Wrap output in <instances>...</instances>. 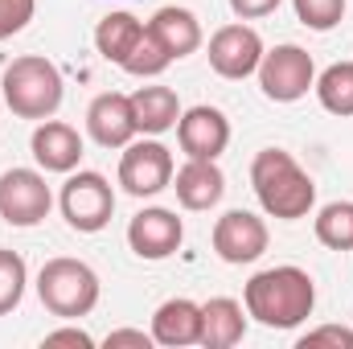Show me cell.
Segmentation results:
<instances>
[{"instance_id":"obj_1","label":"cell","mask_w":353,"mask_h":349,"mask_svg":"<svg viewBox=\"0 0 353 349\" xmlns=\"http://www.w3.org/2000/svg\"><path fill=\"white\" fill-rule=\"evenodd\" d=\"M243 304L263 329H296L316 308V283L304 267H267L247 279Z\"/></svg>"},{"instance_id":"obj_2","label":"cell","mask_w":353,"mask_h":349,"mask_svg":"<svg viewBox=\"0 0 353 349\" xmlns=\"http://www.w3.org/2000/svg\"><path fill=\"white\" fill-rule=\"evenodd\" d=\"M251 189L259 197L271 218H283V222H296V218H308V210L316 206V185L312 177L296 165L292 152L283 148H263L255 152L251 161Z\"/></svg>"},{"instance_id":"obj_3","label":"cell","mask_w":353,"mask_h":349,"mask_svg":"<svg viewBox=\"0 0 353 349\" xmlns=\"http://www.w3.org/2000/svg\"><path fill=\"white\" fill-rule=\"evenodd\" d=\"M0 90H4V103L17 119H54V111L62 107V70L41 58V54H21L4 66V79H0Z\"/></svg>"},{"instance_id":"obj_4","label":"cell","mask_w":353,"mask_h":349,"mask_svg":"<svg viewBox=\"0 0 353 349\" xmlns=\"http://www.w3.org/2000/svg\"><path fill=\"white\" fill-rule=\"evenodd\" d=\"M99 292H103V283H99L94 267L83 259H50L37 275V296H41L46 312H54L62 321H79V317L94 312Z\"/></svg>"},{"instance_id":"obj_5","label":"cell","mask_w":353,"mask_h":349,"mask_svg":"<svg viewBox=\"0 0 353 349\" xmlns=\"http://www.w3.org/2000/svg\"><path fill=\"white\" fill-rule=\"evenodd\" d=\"M58 201H62V218L79 235H99L111 222V214H115V189H111V181L103 173H90V169L70 177L62 185Z\"/></svg>"},{"instance_id":"obj_6","label":"cell","mask_w":353,"mask_h":349,"mask_svg":"<svg viewBox=\"0 0 353 349\" xmlns=\"http://www.w3.org/2000/svg\"><path fill=\"white\" fill-rule=\"evenodd\" d=\"M259 87L271 103H296L316 87V66L312 54L300 46H275L259 62Z\"/></svg>"},{"instance_id":"obj_7","label":"cell","mask_w":353,"mask_h":349,"mask_svg":"<svg viewBox=\"0 0 353 349\" xmlns=\"http://www.w3.org/2000/svg\"><path fill=\"white\" fill-rule=\"evenodd\" d=\"M50 206H54V193H50L46 177L37 169H8V173H0V218L8 226L29 230V226L46 222Z\"/></svg>"},{"instance_id":"obj_8","label":"cell","mask_w":353,"mask_h":349,"mask_svg":"<svg viewBox=\"0 0 353 349\" xmlns=\"http://www.w3.org/2000/svg\"><path fill=\"white\" fill-rule=\"evenodd\" d=\"M119 185L132 197H157L173 185V152L161 140H132L119 157Z\"/></svg>"},{"instance_id":"obj_9","label":"cell","mask_w":353,"mask_h":349,"mask_svg":"<svg viewBox=\"0 0 353 349\" xmlns=\"http://www.w3.org/2000/svg\"><path fill=\"white\" fill-rule=\"evenodd\" d=\"M176 144L189 161H218L230 144V119L210 107V103H197L189 111H181L176 119Z\"/></svg>"},{"instance_id":"obj_10","label":"cell","mask_w":353,"mask_h":349,"mask_svg":"<svg viewBox=\"0 0 353 349\" xmlns=\"http://www.w3.org/2000/svg\"><path fill=\"white\" fill-rule=\"evenodd\" d=\"M267 239H271L267 222L251 210H230L214 222V251L222 263H234V267L259 259L267 251Z\"/></svg>"},{"instance_id":"obj_11","label":"cell","mask_w":353,"mask_h":349,"mask_svg":"<svg viewBox=\"0 0 353 349\" xmlns=\"http://www.w3.org/2000/svg\"><path fill=\"white\" fill-rule=\"evenodd\" d=\"M263 62V37L251 25H222L210 37V66L222 79H247Z\"/></svg>"},{"instance_id":"obj_12","label":"cell","mask_w":353,"mask_h":349,"mask_svg":"<svg viewBox=\"0 0 353 349\" xmlns=\"http://www.w3.org/2000/svg\"><path fill=\"white\" fill-rule=\"evenodd\" d=\"M181 239H185L181 218H176L173 210H161V206L140 210V214L128 222V247H132L140 259H152V263L169 259V255H176Z\"/></svg>"},{"instance_id":"obj_13","label":"cell","mask_w":353,"mask_h":349,"mask_svg":"<svg viewBox=\"0 0 353 349\" xmlns=\"http://www.w3.org/2000/svg\"><path fill=\"white\" fill-rule=\"evenodd\" d=\"M87 132L94 144L103 148H128L136 140V115H132V99L119 90H103L94 94L87 107Z\"/></svg>"},{"instance_id":"obj_14","label":"cell","mask_w":353,"mask_h":349,"mask_svg":"<svg viewBox=\"0 0 353 349\" xmlns=\"http://www.w3.org/2000/svg\"><path fill=\"white\" fill-rule=\"evenodd\" d=\"M29 148H33V161L46 173H74L79 161H83V136L62 119H41Z\"/></svg>"},{"instance_id":"obj_15","label":"cell","mask_w":353,"mask_h":349,"mask_svg":"<svg viewBox=\"0 0 353 349\" xmlns=\"http://www.w3.org/2000/svg\"><path fill=\"white\" fill-rule=\"evenodd\" d=\"M148 33L165 46V54L173 62H181V58H189V54L201 50V21L189 8H176V4H165V8L152 12Z\"/></svg>"},{"instance_id":"obj_16","label":"cell","mask_w":353,"mask_h":349,"mask_svg":"<svg viewBox=\"0 0 353 349\" xmlns=\"http://www.w3.org/2000/svg\"><path fill=\"white\" fill-rule=\"evenodd\" d=\"M152 341L157 346H197L201 341V304L185 300V296H173L165 300L157 312H152Z\"/></svg>"},{"instance_id":"obj_17","label":"cell","mask_w":353,"mask_h":349,"mask_svg":"<svg viewBox=\"0 0 353 349\" xmlns=\"http://www.w3.org/2000/svg\"><path fill=\"white\" fill-rule=\"evenodd\" d=\"M176 201L185 210H214L226 193V177L218 169V161H189L173 173Z\"/></svg>"},{"instance_id":"obj_18","label":"cell","mask_w":353,"mask_h":349,"mask_svg":"<svg viewBox=\"0 0 353 349\" xmlns=\"http://www.w3.org/2000/svg\"><path fill=\"white\" fill-rule=\"evenodd\" d=\"M247 337V312L230 296H214L201 304V341L205 349H230Z\"/></svg>"},{"instance_id":"obj_19","label":"cell","mask_w":353,"mask_h":349,"mask_svg":"<svg viewBox=\"0 0 353 349\" xmlns=\"http://www.w3.org/2000/svg\"><path fill=\"white\" fill-rule=\"evenodd\" d=\"M128 99H132L136 132H144V136H161V132L176 128V119H181V99L173 87H140Z\"/></svg>"},{"instance_id":"obj_20","label":"cell","mask_w":353,"mask_h":349,"mask_svg":"<svg viewBox=\"0 0 353 349\" xmlns=\"http://www.w3.org/2000/svg\"><path fill=\"white\" fill-rule=\"evenodd\" d=\"M140 37H144V25H140V17H132V12H107V17L94 25V50H99L107 62H115V66H123V58L136 50Z\"/></svg>"},{"instance_id":"obj_21","label":"cell","mask_w":353,"mask_h":349,"mask_svg":"<svg viewBox=\"0 0 353 349\" xmlns=\"http://www.w3.org/2000/svg\"><path fill=\"white\" fill-rule=\"evenodd\" d=\"M312 230L329 251H353V201H329L316 214Z\"/></svg>"},{"instance_id":"obj_22","label":"cell","mask_w":353,"mask_h":349,"mask_svg":"<svg viewBox=\"0 0 353 349\" xmlns=\"http://www.w3.org/2000/svg\"><path fill=\"white\" fill-rule=\"evenodd\" d=\"M316 99L333 115H353V62H333L316 79Z\"/></svg>"},{"instance_id":"obj_23","label":"cell","mask_w":353,"mask_h":349,"mask_svg":"<svg viewBox=\"0 0 353 349\" xmlns=\"http://www.w3.org/2000/svg\"><path fill=\"white\" fill-rule=\"evenodd\" d=\"M169 54H165V46L148 33V25H144V37L136 41V50L123 58V70L128 74H136V79H157V74H165L169 70Z\"/></svg>"},{"instance_id":"obj_24","label":"cell","mask_w":353,"mask_h":349,"mask_svg":"<svg viewBox=\"0 0 353 349\" xmlns=\"http://www.w3.org/2000/svg\"><path fill=\"white\" fill-rule=\"evenodd\" d=\"M25 283H29V267H25V259H21L17 251L0 247V317H8V312L21 304Z\"/></svg>"},{"instance_id":"obj_25","label":"cell","mask_w":353,"mask_h":349,"mask_svg":"<svg viewBox=\"0 0 353 349\" xmlns=\"http://www.w3.org/2000/svg\"><path fill=\"white\" fill-rule=\"evenodd\" d=\"M296 4V17L300 25L316 29V33H329L333 25H341L345 17V0H292Z\"/></svg>"},{"instance_id":"obj_26","label":"cell","mask_w":353,"mask_h":349,"mask_svg":"<svg viewBox=\"0 0 353 349\" xmlns=\"http://www.w3.org/2000/svg\"><path fill=\"white\" fill-rule=\"evenodd\" d=\"M37 12V0H0V41L17 37Z\"/></svg>"},{"instance_id":"obj_27","label":"cell","mask_w":353,"mask_h":349,"mask_svg":"<svg viewBox=\"0 0 353 349\" xmlns=\"http://www.w3.org/2000/svg\"><path fill=\"white\" fill-rule=\"evenodd\" d=\"M316 346H337V349H353V333L345 325H321V329H308L300 337V349H316Z\"/></svg>"},{"instance_id":"obj_28","label":"cell","mask_w":353,"mask_h":349,"mask_svg":"<svg viewBox=\"0 0 353 349\" xmlns=\"http://www.w3.org/2000/svg\"><path fill=\"white\" fill-rule=\"evenodd\" d=\"M283 0H230V12L234 17H243V21H255V17H267V12H275Z\"/></svg>"},{"instance_id":"obj_29","label":"cell","mask_w":353,"mask_h":349,"mask_svg":"<svg viewBox=\"0 0 353 349\" xmlns=\"http://www.w3.org/2000/svg\"><path fill=\"white\" fill-rule=\"evenodd\" d=\"M46 346H79V349H90V333L83 329H54V333H46Z\"/></svg>"},{"instance_id":"obj_30","label":"cell","mask_w":353,"mask_h":349,"mask_svg":"<svg viewBox=\"0 0 353 349\" xmlns=\"http://www.w3.org/2000/svg\"><path fill=\"white\" fill-rule=\"evenodd\" d=\"M111 346H140V349H148L152 346V333H140V329H115L111 337H107V349Z\"/></svg>"}]
</instances>
